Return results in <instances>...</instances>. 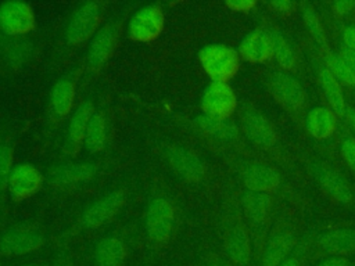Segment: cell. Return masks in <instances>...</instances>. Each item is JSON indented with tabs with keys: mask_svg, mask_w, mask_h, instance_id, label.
Returning a JSON list of instances; mask_svg holds the SVG:
<instances>
[{
	"mask_svg": "<svg viewBox=\"0 0 355 266\" xmlns=\"http://www.w3.org/2000/svg\"><path fill=\"white\" fill-rule=\"evenodd\" d=\"M93 114L94 107L90 101H85L76 108L68 126V141L71 145H79L83 141L89 121Z\"/></svg>",
	"mask_w": 355,
	"mask_h": 266,
	"instance_id": "23",
	"label": "cell"
},
{
	"mask_svg": "<svg viewBox=\"0 0 355 266\" xmlns=\"http://www.w3.org/2000/svg\"><path fill=\"white\" fill-rule=\"evenodd\" d=\"M12 169V150L8 144H0V191L7 188Z\"/></svg>",
	"mask_w": 355,
	"mask_h": 266,
	"instance_id": "31",
	"label": "cell"
},
{
	"mask_svg": "<svg viewBox=\"0 0 355 266\" xmlns=\"http://www.w3.org/2000/svg\"><path fill=\"white\" fill-rule=\"evenodd\" d=\"M115 42L116 29L114 25H105L96 32L90 42L87 53V62L92 69H98L105 64V61L114 51Z\"/></svg>",
	"mask_w": 355,
	"mask_h": 266,
	"instance_id": "11",
	"label": "cell"
},
{
	"mask_svg": "<svg viewBox=\"0 0 355 266\" xmlns=\"http://www.w3.org/2000/svg\"><path fill=\"white\" fill-rule=\"evenodd\" d=\"M327 66L337 82H341L347 86H355V73L347 66L338 54H330L327 57Z\"/></svg>",
	"mask_w": 355,
	"mask_h": 266,
	"instance_id": "30",
	"label": "cell"
},
{
	"mask_svg": "<svg viewBox=\"0 0 355 266\" xmlns=\"http://www.w3.org/2000/svg\"><path fill=\"white\" fill-rule=\"evenodd\" d=\"M198 58L212 82H226L233 78L239 69L237 53L223 44L205 46L200 51Z\"/></svg>",
	"mask_w": 355,
	"mask_h": 266,
	"instance_id": "1",
	"label": "cell"
},
{
	"mask_svg": "<svg viewBox=\"0 0 355 266\" xmlns=\"http://www.w3.org/2000/svg\"><path fill=\"white\" fill-rule=\"evenodd\" d=\"M343 40L345 43V47L355 50V28L348 26L343 30Z\"/></svg>",
	"mask_w": 355,
	"mask_h": 266,
	"instance_id": "38",
	"label": "cell"
},
{
	"mask_svg": "<svg viewBox=\"0 0 355 266\" xmlns=\"http://www.w3.org/2000/svg\"><path fill=\"white\" fill-rule=\"evenodd\" d=\"M168 159L172 168L187 180H200L204 176V165L191 151L173 147L168 151Z\"/></svg>",
	"mask_w": 355,
	"mask_h": 266,
	"instance_id": "16",
	"label": "cell"
},
{
	"mask_svg": "<svg viewBox=\"0 0 355 266\" xmlns=\"http://www.w3.org/2000/svg\"><path fill=\"white\" fill-rule=\"evenodd\" d=\"M100 24V6L97 3L82 4L72 15L67 28V42L79 44L87 40Z\"/></svg>",
	"mask_w": 355,
	"mask_h": 266,
	"instance_id": "7",
	"label": "cell"
},
{
	"mask_svg": "<svg viewBox=\"0 0 355 266\" xmlns=\"http://www.w3.org/2000/svg\"><path fill=\"white\" fill-rule=\"evenodd\" d=\"M306 130L316 139H326L334 130V116L324 107L312 108L305 119Z\"/></svg>",
	"mask_w": 355,
	"mask_h": 266,
	"instance_id": "21",
	"label": "cell"
},
{
	"mask_svg": "<svg viewBox=\"0 0 355 266\" xmlns=\"http://www.w3.org/2000/svg\"><path fill=\"white\" fill-rule=\"evenodd\" d=\"M355 7V1H348V0H341V1H336L333 4V8L337 14L340 15H345L349 11H352V8Z\"/></svg>",
	"mask_w": 355,
	"mask_h": 266,
	"instance_id": "37",
	"label": "cell"
},
{
	"mask_svg": "<svg viewBox=\"0 0 355 266\" xmlns=\"http://www.w3.org/2000/svg\"><path fill=\"white\" fill-rule=\"evenodd\" d=\"M97 166L90 162L62 165L51 170L50 181L57 187H68L79 183H85L94 177Z\"/></svg>",
	"mask_w": 355,
	"mask_h": 266,
	"instance_id": "14",
	"label": "cell"
},
{
	"mask_svg": "<svg viewBox=\"0 0 355 266\" xmlns=\"http://www.w3.org/2000/svg\"><path fill=\"white\" fill-rule=\"evenodd\" d=\"M341 150L345 161L355 170V139H351V137L345 139L341 144Z\"/></svg>",
	"mask_w": 355,
	"mask_h": 266,
	"instance_id": "33",
	"label": "cell"
},
{
	"mask_svg": "<svg viewBox=\"0 0 355 266\" xmlns=\"http://www.w3.org/2000/svg\"><path fill=\"white\" fill-rule=\"evenodd\" d=\"M344 118H345L347 123L351 126V129L355 132V109L352 107H347Z\"/></svg>",
	"mask_w": 355,
	"mask_h": 266,
	"instance_id": "40",
	"label": "cell"
},
{
	"mask_svg": "<svg viewBox=\"0 0 355 266\" xmlns=\"http://www.w3.org/2000/svg\"><path fill=\"white\" fill-rule=\"evenodd\" d=\"M320 252L330 256H344L355 251V230L337 229L318 238Z\"/></svg>",
	"mask_w": 355,
	"mask_h": 266,
	"instance_id": "15",
	"label": "cell"
},
{
	"mask_svg": "<svg viewBox=\"0 0 355 266\" xmlns=\"http://www.w3.org/2000/svg\"><path fill=\"white\" fill-rule=\"evenodd\" d=\"M83 141H85V147L90 152H98L104 148L107 141V126L100 112H94L92 115Z\"/></svg>",
	"mask_w": 355,
	"mask_h": 266,
	"instance_id": "27",
	"label": "cell"
},
{
	"mask_svg": "<svg viewBox=\"0 0 355 266\" xmlns=\"http://www.w3.org/2000/svg\"><path fill=\"white\" fill-rule=\"evenodd\" d=\"M304 21L311 32V35L313 36V39L320 44L324 46L326 44V36L323 32V28L320 25V21L316 15V12L311 8V7H305L304 8Z\"/></svg>",
	"mask_w": 355,
	"mask_h": 266,
	"instance_id": "32",
	"label": "cell"
},
{
	"mask_svg": "<svg viewBox=\"0 0 355 266\" xmlns=\"http://www.w3.org/2000/svg\"><path fill=\"white\" fill-rule=\"evenodd\" d=\"M226 6L233 11L247 12L255 6V1H251V0H227Z\"/></svg>",
	"mask_w": 355,
	"mask_h": 266,
	"instance_id": "34",
	"label": "cell"
},
{
	"mask_svg": "<svg viewBox=\"0 0 355 266\" xmlns=\"http://www.w3.org/2000/svg\"><path fill=\"white\" fill-rule=\"evenodd\" d=\"M43 242L44 238L36 229L29 226H15L1 236L0 251L8 256H18L36 251Z\"/></svg>",
	"mask_w": 355,
	"mask_h": 266,
	"instance_id": "4",
	"label": "cell"
},
{
	"mask_svg": "<svg viewBox=\"0 0 355 266\" xmlns=\"http://www.w3.org/2000/svg\"><path fill=\"white\" fill-rule=\"evenodd\" d=\"M35 28V15L28 3L6 1L0 6V30L6 36H22Z\"/></svg>",
	"mask_w": 355,
	"mask_h": 266,
	"instance_id": "2",
	"label": "cell"
},
{
	"mask_svg": "<svg viewBox=\"0 0 355 266\" xmlns=\"http://www.w3.org/2000/svg\"><path fill=\"white\" fill-rule=\"evenodd\" d=\"M272 7L277 11L282 12H290L294 7V4L291 1H283V0H277V1H272Z\"/></svg>",
	"mask_w": 355,
	"mask_h": 266,
	"instance_id": "39",
	"label": "cell"
},
{
	"mask_svg": "<svg viewBox=\"0 0 355 266\" xmlns=\"http://www.w3.org/2000/svg\"><path fill=\"white\" fill-rule=\"evenodd\" d=\"M164 29V12L155 4L140 8L129 22V35L137 42H151Z\"/></svg>",
	"mask_w": 355,
	"mask_h": 266,
	"instance_id": "6",
	"label": "cell"
},
{
	"mask_svg": "<svg viewBox=\"0 0 355 266\" xmlns=\"http://www.w3.org/2000/svg\"><path fill=\"white\" fill-rule=\"evenodd\" d=\"M173 206L166 198H154L146 213V230L154 242H165L173 229Z\"/></svg>",
	"mask_w": 355,
	"mask_h": 266,
	"instance_id": "3",
	"label": "cell"
},
{
	"mask_svg": "<svg viewBox=\"0 0 355 266\" xmlns=\"http://www.w3.org/2000/svg\"><path fill=\"white\" fill-rule=\"evenodd\" d=\"M319 80L320 85L323 87V91L326 94V98L329 100L330 105L333 107V109L341 115L344 118L345 109H347V104L344 100V94L341 91L340 83L337 82V79L331 75V72L327 68H322L319 72Z\"/></svg>",
	"mask_w": 355,
	"mask_h": 266,
	"instance_id": "26",
	"label": "cell"
},
{
	"mask_svg": "<svg viewBox=\"0 0 355 266\" xmlns=\"http://www.w3.org/2000/svg\"><path fill=\"white\" fill-rule=\"evenodd\" d=\"M243 181L251 191L266 193L276 188L280 183V177L276 170L265 165H251L243 173Z\"/></svg>",
	"mask_w": 355,
	"mask_h": 266,
	"instance_id": "18",
	"label": "cell"
},
{
	"mask_svg": "<svg viewBox=\"0 0 355 266\" xmlns=\"http://www.w3.org/2000/svg\"><path fill=\"white\" fill-rule=\"evenodd\" d=\"M201 108L205 115L227 119L236 109V96L226 82H211L202 93Z\"/></svg>",
	"mask_w": 355,
	"mask_h": 266,
	"instance_id": "5",
	"label": "cell"
},
{
	"mask_svg": "<svg viewBox=\"0 0 355 266\" xmlns=\"http://www.w3.org/2000/svg\"><path fill=\"white\" fill-rule=\"evenodd\" d=\"M272 39V55L276 58V61L288 71H293L295 68V55L293 48L290 47L286 37L276 29L269 32Z\"/></svg>",
	"mask_w": 355,
	"mask_h": 266,
	"instance_id": "29",
	"label": "cell"
},
{
	"mask_svg": "<svg viewBox=\"0 0 355 266\" xmlns=\"http://www.w3.org/2000/svg\"><path fill=\"white\" fill-rule=\"evenodd\" d=\"M25 266H36V265H25Z\"/></svg>",
	"mask_w": 355,
	"mask_h": 266,
	"instance_id": "43",
	"label": "cell"
},
{
	"mask_svg": "<svg viewBox=\"0 0 355 266\" xmlns=\"http://www.w3.org/2000/svg\"><path fill=\"white\" fill-rule=\"evenodd\" d=\"M295 244V237L288 230H280L275 233L266 242L261 266H279L282 265L293 251Z\"/></svg>",
	"mask_w": 355,
	"mask_h": 266,
	"instance_id": "12",
	"label": "cell"
},
{
	"mask_svg": "<svg viewBox=\"0 0 355 266\" xmlns=\"http://www.w3.org/2000/svg\"><path fill=\"white\" fill-rule=\"evenodd\" d=\"M125 256V245L116 237L103 238L94 251V260L97 266H122Z\"/></svg>",
	"mask_w": 355,
	"mask_h": 266,
	"instance_id": "20",
	"label": "cell"
},
{
	"mask_svg": "<svg viewBox=\"0 0 355 266\" xmlns=\"http://www.w3.org/2000/svg\"><path fill=\"white\" fill-rule=\"evenodd\" d=\"M61 266H67V265H61Z\"/></svg>",
	"mask_w": 355,
	"mask_h": 266,
	"instance_id": "44",
	"label": "cell"
},
{
	"mask_svg": "<svg viewBox=\"0 0 355 266\" xmlns=\"http://www.w3.org/2000/svg\"><path fill=\"white\" fill-rule=\"evenodd\" d=\"M302 265V260H301V256L298 255H293V256H288L282 265L279 266H301Z\"/></svg>",
	"mask_w": 355,
	"mask_h": 266,
	"instance_id": "41",
	"label": "cell"
},
{
	"mask_svg": "<svg viewBox=\"0 0 355 266\" xmlns=\"http://www.w3.org/2000/svg\"><path fill=\"white\" fill-rule=\"evenodd\" d=\"M51 108L58 118L68 115L73 105L75 87L69 79H60L51 90Z\"/></svg>",
	"mask_w": 355,
	"mask_h": 266,
	"instance_id": "22",
	"label": "cell"
},
{
	"mask_svg": "<svg viewBox=\"0 0 355 266\" xmlns=\"http://www.w3.org/2000/svg\"><path fill=\"white\" fill-rule=\"evenodd\" d=\"M318 266H354V263L345 256H329L323 259Z\"/></svg>",
	"mask_w": 355,
	"mask_h": 266,
	"instance_id": "36",
	"label": "cell"
},
{
	"mask_svg": "<svg viewBox=\"0 0 355 266\" xmlns=\"http://www.w3.org/2000/svg\"><path fill=\"white\" fill-rule=\"evenodd\" d=\"M226 252L234 266H250L251 244L248 234L241 227H234L226 240Z\"/></svg>",
	"mask_w": 355,
	"mask_h": 266,
	"instance_id": "19",
	"label": "cell"
},
{
	"mask_svg": "<svg viewBox=\"0 0 355 266\" xmlns=\"http://www.w3.org/2000/svg\"><path fill=\"white\" fill-rule=\"evenodd\" d=\"M240 54L251 62H262L272 57V39L263 29L251 30L240 44Z\"/></svg>",
	"mask_w": 355,
	"mask_h": 266,
	"instance_id": "13",
	"label": "cell"
},
{
	"mask_svg": "<svg viewBox=\"0 0 355 266\" xmlns=\"http://www.w3.org/2000/svg\"><path fill=\"white\" fill-rule=\"evenodd\" d=\"M194 122L202 132L218 139L232 140L237 136L236 126L225 118H216V116H209L204 114L197 116Z\"/></svg>",
	"mask_w": 355,
	"mask_h": 266,
	"instance_id": "24",
	"label": "cell"
},
{
	"mask_svg": "<svg viewBox=\"0 0 355 266\" xmlns=\"http://www.w3.org/2000/svg\"><path fill=\"white\" fill-rule=\"evenodd\" d=\"M270 87L276 100L288 109H298L305 103V96L301 85L288 73H275L270 82Z\"/></svg>",
	"mask_w": 355,
	"mask_h": 266,
	"instance_id": "10",
	"label": "cell"
},
{
	"mask_svg": "<svg viewBox=\"0 0 355 266\" xmlns=\"http://www.w3.org/2000/svg\"><path fill=\"white\" fill-rule=\"evenodd\" d=\"M42 173L32 163L14 166L8 179V193L14 201H22L33 195L42 187Z\"/></svg>",
	"mask_w": 355,
	"mask_h": 266,
	"instance_id": "8",
	"label": "cell"
},
{
	"mask_svg": "<svg viewBox=\"0 0 355 266\" xmlns=\"http://www.w3.org/2000/svg\"><path fill=\"white\" fill-rule=\"evenodd\" d=\"M125 195L122 191H112L100 198L86 209L82 216V224L87 229H96L108 222L121 208Z\"/></svg>",
	"mask_w": 355,
	"mask_h": 266,
	"instance_id": "9",
	"label": "cell"
},
{
	"mask_svg": "<svg viewBox=\"0 0 355 266\" xmlns=\"http://www.w3.org/2000/svg\"><path fill=\"white\" fill-rule=\"evenodd\" d=\"M245 134L261 147H270L276 141V134L266 118L257 112H247L243 116Z\"/></svg>",
	"mask_w": 355,
	"mask_h": 266,
	"instance_id": "17",
	"label": "cell"
},
{
	"mask_svg": "<svg viewBox=\"0 0 355 266\" xmlns=\"http://www.w3.org/2000/svg\"><path fill=\"white\" fill-rule=\"evenodd\" d=\"M340 58L347 64V66L355 73V50L348 48V47H341L340 50Z\"/></svg>",
	"mask_w": 355,
	"mask_h": 266,
	"instance_id": "35",
	"label": "cell"
},
{
	"mask_svg": "<svg viewBox=\"0 0 355 266\" xmlns=\"http://www.w3.org/2000/svg\"><path fill=\"white\" fill-rule=\"evenodd\" d=\"M207 266H234V265L233 263H226V262H222V260H212Z\"/></svg>",
	"mask_w": 355,
	"mask_h": 266,
	"instance_id": "42",
	"label": "cell"
},
{
	"mask_svg": "<svg viewBox=\"0 0 355 266\" xmlns=\"http://www.w3.org/2000/svg\"><path fill=\"white\" fill-rule=\"evenodd\" d=\"M241 204L245 213L254 220V223H262L270 206V198L266 193L245 191L241 197Z\"/></svg>",
	"mask_w": 355,
	"mask_h": 266,
	"instance_id": "28",
	"label": "cell"
},
{
	"mask_svg": "<svg viewBox=\"0 0 355 266\" xmlns=\"http://www.w3.org/2000/svg\"><path fill=\"white\" fill-rule=\"evenodd\" d=\"M318 179L324 190L340 202H348L352 198V193L347 181L331 169H319Z\"/></svg>",
	"mask_w": 355,
	"mask_h": 266,
	"instance_id": "25",
	"label": "cell"
}]
</instances>
